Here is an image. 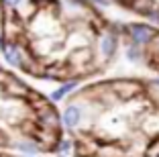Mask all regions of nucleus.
<instances>
[{"label": "nucleus", "instance_id": "f257e3e1", "mask_svg": "<svg viewBox=\"0 0 159 157\" xmlns=\"http://www.w3.org/2000/svg\"><path fill=\"white\" fill-rule=\"evenodd\" d=\"M126 33L131 35V41L133 45H149L151 41H155L157 33L151 25H145V23H133L126 27Z\"/></svg>", "mask_w": 159, "mask_h": 157}, {"label": "nucleus", "instance_id": "f03ea898", "mask_svg": "<svg viewBox=\"0 0 159 157\" xmlns=\"http://www.w3.org/2000/svg\"><path fill=\"white\" fill-rule=\"evenodd\" d=\"M2 53H4L6 61H8L10 65H14V67H20V65H23V55H20L19 47L14 45V43H6Z\"/></svg>", "mask_w": 159, "mask_h": 157}, {"label": "nucleus", "instance_id": "7ed1b4c3", "mask_svg": "<svg viewBox=\"0 0 159 157\" xmlns=\"http://www.w3.org/2000/svg\"><path fill=\"white\" fill-rule=\"evenodd\" d=\"M63 125L67 127V129H74V127H78L80 122V108L78 106H67L66 112H63Z\"/></svg>", "mask_w": 159, "mask_h": 157}, {"label": "nucleus", "instance_id": "20e7f679", "mask_svg": "<svg viewBox=\"0 0 159 157\" xmlns=\"http://www.w3.org/2000/svg\"><path fill=\"white\" fill-rule=\"evenodd\" d=\"M116 37L114 35H104L102 41H100V49H102L104 57H112L114 55V51H116Z\"/></svg>", "mask_w": 159, "mask_h": 157}, {"label": "nucleus", "instance_id": "39448f33", "mask_svg": "<svg viewBox=\"0 0 159 157\" xmlns=\"http://www.w3.org/2000/svg\"><path fill=\"white\" fill-rule=\"evenodd\" d=\"M131 8L147 16V14L155 8V2H153V0H131Z\"/></svg>", "mask_w": 159, "mask_h": 157}, {"label": "nucleus", "instance_id": "423d86ee", "mask_svg": "<svg viewBox=\"0 0 159 157\" xmlns=\"http://www.w3.org/2000/svg\"><path fill=\"white\" fill-rule=\"evenodd\" d=\"M75 86H78V80H71V82H67V84H63V86H61V88L59 90H55V92H53L51 94V100H61V98H63V96H66V94L67 92H71V90H74L75 88Z\"/></svg>", "mask_w": 159, "mask_h": 157}, {"label": "nucleus", "instance_id": "0eeeda50", "mask_svg": "<svg viewBox=\"0 0 159 157\" xmlns=\"http://www.w3.org/2000/svg\"><path fill=\"white\" fill-rule=\"evenodd\" d=\"M70 149H71V141L70 139H63V141L59 143V153H67Z\"/></svg>", "mask_w": 159, "mask_h": 157}, {"label": "nucleus", "instance_id": "6e6552de", "mask_svg": "<svg viewBox=\"0 0 159 157\" xmlns=\"http://www.w3.org/2000/svg\"><path fill=\"white\" fill-rule=\"evenodd\" d=\"M137 57H139V51H137V45H135L129 49V59H137Z\"/></svg>", "mask_w": 159, "mask_h": 157}, {"label": "nucleus", "instance_id": "1a4fd4ad", "mask_svg": "<svg viewBox=\"0 0 159 157\" xmlns=\"http://www.w3.org/2000/svg\"><path fill=\"white\" fill-rule=\"evenodd\" d=\"M19 2H20V0H2V4H4V6H16Z\"/></svg>", "mask_w": 159, "mask_h": 157}, {"label": "nucleus", "instance_id": "9d476101", "mask_svg": "<svg viewBox=\"0 0 159 157\" xmlns=\"http://www.w3.org/2000/svg\"><path fill=\"white\" fill-rule=\"evenodd\" d=\"M4 45H6V43H4V39L0 37V51H4Z\"/></svg>", "mask_w": 159, "mask_h": 157}, {"label": "nucleus", "instance_id": "9b49d317", "mask_svg": "<svg viewBox=\"0 0 159 157\" xmlns=\"http://www.w3.org/2000/svg\"><path fill=\"white\" fill-rule=\"evenodd\" d=\"M155 45H157V49H159V35L155 37Z\"/></svg>", "mask_w": 159, "mask_h": 157}]
</instances>
